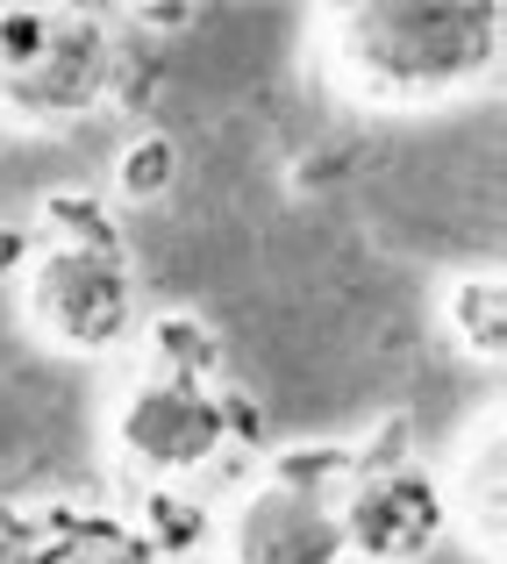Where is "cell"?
I'll return each mask as SVG.
<instances>
[{
  "label": "cell",
  "mask_w": 507,
  "mask_h": 564,
  "mask_svg": "<svg viewBox=\"0 0 507 564\" xmlns=\"http://www.w3.org/2000/svg\"><path fill=\"white\" fill-rule=\"evenodd\" d=\"M330 65L350 100H443L465 94L500 57V0H357L336 8Z\"/></svg>",
  "instance_id": "cell-1"
},
{
  "label": "cell",
  "mask_w": 507,
  "mask_h": 564,
  "mask_svg": "<svg viewBox=\"0 0 507 564\" xmlns=\"http://www.w3.org/2000/svg\"><path fill=\"white\" fill-rule=\"evenodd\" d=\"M115 36L86 8H0V108L22 122H72L108 94Z\"/></svg>",
  "instance_id": "cell-2"
},
{
  "label": "cell",
  "mask_w": 507,
  "mask_h": 564,
  "mask_svg": "<svg viewBox=\"0 0 507 564\" xmlns=\"http://www.w3.org/2000/svg\"><path fill=\"white\" fill-rule=\"evenodd\" d=\"M336 471L350 457L301 451L236 508L229 564H343V514H336Z\"/></svg>",
  "instance_id": "cell-3"
},
{
  "label": "cell",
  "mask_w": 507,
  "mask_h": 564,
  "mask_svg": "<svg viewBox=\"0 0 507 564\" xmlns=\"http://www.w3.org/2000/svg\"><path fill=\"white\" fill-rule=\"evenodd\" d=\"M29 307L36 322L72 350H115L137 315V286H129L122 250L108 243H51L29 279Z\"/></svg>",
  "instance_id": "cell-4"
},
{
  "label": "cell",
  "mask_w": 507,
  "mask_h": 564,
  "mask_svg": "<svg viewBox=\"0 0 507 564\" xmlns=\"http://www.w3.org/2000/svg\"><path fill=\"white\" fill-rule=\"evenodd\" d=\"M115 436H122V451L137 457V465H151V471H193V465H207V457L222 451V436H229V400L207 393L201 372L165 365V372H143L122 393Z\"/></svg>",
  "instance_id": "cell-5"
},
{
  "label": "cell",
  "mask_w": 507,
  "mask_h": 564,
  "mask_svg": "<svg viewBox=\"0 0 507 564\" xmlns=\"http://www.w3.org/2000/svg\"><path fill=\"white\" fill-rule=\"evenodd\" d=\"M336 514H343V551H357L371 564H408L443 536L436 479L414 471V465H400L393 443H379V451L365 457V471L343 486Z\"/></svg>",
  "instance_id": "cell-6"
},
{
  "label": "cell",
  "mask_w": 507,
  "mask_h": 564,
  "mask_svg": "<svg viewBox=\"0 0 507 564\" xmlns=\"http://www.w3.org/2000/svg\"><path fill=\"white\" fill-rule=\"evenodd\" d=\"M0 564H151V543L72 500L0 508Z\"/></svg>",
  "instance_id": "cell-7"
},
{
  "label": "cell",
  "mask_w": 507,
  "mask_h": 564,
  "mask_svg": "<svg viewBox=\"0 0 507 564\" xmlns=\"http://www.w3.org/2000/svg\"><path fill=\"white\" fill-rule=\"evenodd\" d=\"M451 322L479 358H500L507 350V286H500V272L465 279V286L451 293Z\"/></svg>",
  "instance_id": "cell-8"
},
{
  "label": "cell",
  "mask_w": 507,
  "mask_h": 564,
  "mask_svg": "<svg viewBox=\"0 0 507 564\" xmlns=\"http://www.w3.org/2000/svg\"><path fill=\"white\" fill-rule=\"evenodd\" d=\"M115 180H122L129 200H158V193L179 180V151H172L165 137H143V143H129V151H122V172H115Z\"/></svg>",
  "instance_id": "cell-9"
},
{
  "label": "cell",
  "mask_w": 507,
  "mask_h": 564,
  "mask_svg": "<svg viewBox=\"0 0 507 564\" xmlns=\"http://www.w3.org/2000/svg\"><path fill=\"white\" fill-rule=\"evenodd\" d=\"M51 221L65 229V243H108V250H122V243H115L108 207L86 200V193H57V200H51Z\"/></svg>",
  "instance_id": "cell-10"
},
{
  "label": "cell",
  "mask_w": 507,
  "mask_h": 564,
  "mask_svg": "<svg viewBox=\"0 0 507 564\" xmlns=\"http://www.w3.org/2000/svg\"><path fill=\"white\" fill-rule=\"evenodd\" d=\"M193 536H201V514H193V508H179V500H158V508H151V536H143V543H151V557L158 551H193Z\"/></svg>",
  "instance_id": "cell-11"
},
{
  "label": "cell",
  "mask_w": 507,
  "mask_h": 564,
  "mask_svg": "<svg viewBox=\"0 0 507 564\" xmlns=\"http://www.w3.org/2000/svg\"><path fill=\"white\" fill-rule=\"evenodd\" d=\"M22 258H29V236L14 229V221H0V272H14Z\"/></svg>",
  "instance_id": "cell-12"
}]
</instances>
